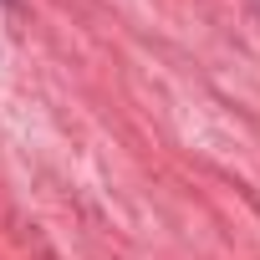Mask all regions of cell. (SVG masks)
I'll return each mask as SVG.
<instances>
[]
</instances>
